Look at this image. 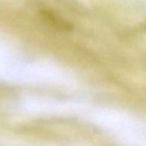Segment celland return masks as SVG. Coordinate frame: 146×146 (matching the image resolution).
<instances>
[{"mask_svg": "<svg viewBox=\"0 0 146 146\" xmlns=\"http://www.w3.org/2000/svg\"><path fill=\"white\" fill-rule=\"evenodd\" d=\"M40 15L44 18V20H46L54 28H57V29L66 31L71 29V25L68 22H65L64 20H63L62 18L49 11H41Z\"/></svg>", "mask_w": 146, "mask_h": 146, "instance_id": "cell-1", "label": "cell"}]
</instances>
